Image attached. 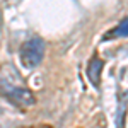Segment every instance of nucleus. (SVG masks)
Listing matches in <instances>:
<instances>
[{
	"instance_id": "f257e3e1",
	"label": "nucleus",
	"mask_w": 128,
	"mask_h": 128,
	"mask_svg": "<svg viewBox=\"0 0 128 128\" xmlns=\"http://www.w3.org/2000/svg\"><path fill=\"white\" fill-rule=\"evenodd\" d=\"M44 55V43L41 38H31L20 50V63L28 70L36 68Z\"/></svg>"
},
{
	"instance_id": "f03ea898",
	"label": "nucleus",
	"mask_w": 128,
	"mask_h": 128,
	"mask_svg": "<svg viewBox=\"0 0 128 128\" xmlns=\"http://www.w3.org/2000/svg\"><path fill=\"white\" fill-rule=\"evenodd\" d=\"M5 96L20 108H29L36 102V98L34 94L31 92L29 89H24V87H12L9 90H5Z\"/></svg>"
},
{
	"instance_id": "7ed1b4c3",
	"label": "nucleus",
	"mask_w": 128,
	"mask_h": 128,
	"mask_svg": "<svg viewBox=\"0 0 128 128\" xmlns=\"http://www.w3.org/2000/svg\"><path fill=\"white\" fill-rule=\"evenodd\" d=\"M101 70H102V62L99 58H94L89 63L87 68V77L92 86H99V79H101Z\"/></svg>"
},
{
	"instance_id": "20e7f679",
	"label": "nucleus",
	"mask_w": 128,
	"mask_h": 128,
	"mask_svg": "<svg viewBox=\"0 0 128 128\" xmlns=\"http://www.w3.org/2000/svg\"><path fill=\"white\" fill-rule=\"evenodd\" d=\"M108 36H111V38H123V36H128V19L121 20Z\"/></svg>"
}]
</instances>
